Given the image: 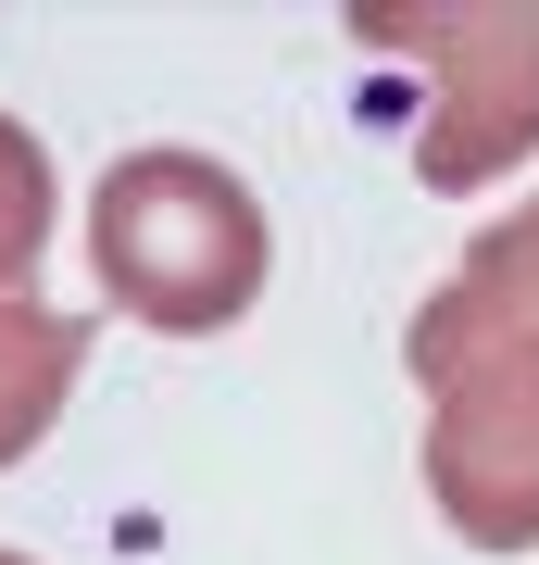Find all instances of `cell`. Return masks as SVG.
<instances>
[{
	"mask_svg": "<svg viewBox=\"0 0 539 565\" xmlns=\"http://www.w3.org/2000/svg\"><path fill=\"white\" fill-rule=\"evenodd\" d=\"M0 565H25V553H0Z\"/></svg>",
	"mask_w": 539,
	"mask_h": 565,
	"instance_id": "obj_7",
	"label": "cell"
},
{
	"mask_svg": "<svg viewBox=\"0 0 539 565\" xmlns=\"http://www.w3.org/2000/svg\"><path fill=\"white\" fill-rule=\"evenodd\" d=\"M88 264L100 302L163 327V340H214L263 302V264H277V226H263V189L214 151H126L100 163L88 189Z\"/></svg>",
	"mask_w": 539,
	"mask_h": 565,
	"instance_id": "obj_1",
	"label": "cell"
},
{
	"mask_svg": "<svg viewBox=\"0 0 539 565\" xmlns=\"http://www.w3.org/2000/svg\"><path fill=\"white\" fill-rule=\"evenodd\" d=\"M76 377H88V315H51L39 289L0 302V465H25L51 440V415L76 403Z\"/></svg>",
	"mask_w": 539,
	"mask_h": 565,
	"instance_id": "obj_4",
	"label": "cell"
},
{
	"mask_svg": "<svg viewBox=\"0 0 539 565\" xmlns=\"http://www.w3.org/2000/svg\"><path fill=\"white\" fill-rule=\"evenodd\" d=\"M464 302H489L502 327H527V340H539V189H527V202L515 214H489L477 226V239H464Z\"/></svg>",
	"mask_w": 539,
	"mask_h": 565,
	"instance_id": "obj_6",
	"label": "cell"
},
{
	"mask_svg": "<svg viewBox=\"0 0 539 565\" xmlns=\"http://www.w3.org/2000/svg\"><path fill=\"white\" fill-rule=\"evenodd\" d=\"M352 39L377 63L427 76V126H414V177L464 202V189L515 177L539 151V13L477 0V13H427V0H364Z\"/></svg>",
	"mask_w": 539,
	"mask_h": 565,
	"instance_id": "obj_3",
	"label": "cell"
},
{
	"mask_svg": "<svg viewBox=\"0 0 539 565\" xmlns=\"http://www.w3.org/2000/svg\"><path fill=\"white\" fill-rule=\"evenodd\" d=\"M39 252H51V151L25 114H0V302H25Z\"/></svg>",
	"mask_w": 539,
	"mask_h": 565,
	"instance_id": "obj_5",
	"label": "cell"
},
{
	"mask_svg": "<svg viewBox=\"0 0 539 565\" xmlns=\"http://www.w3.org/2000/svg\"><path fill=\"white\" fill-rule=\"evenodd\" d=\"M427 390V503L477 553H539V340L464 289H427L401 327Z\"/></svg>",
	"mask_w": 539,
	"mask_h": 565,
	"instance_id": "obj_2",
	"label": "cell"
}]
</instances>
